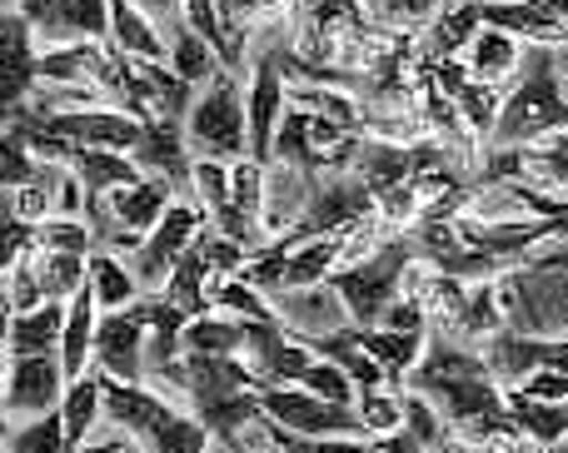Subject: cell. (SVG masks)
I'll list each match as a JSON object with an SVG mask.
<instances>
[{
  "label": "cell",
  "instance_id": "10",
  "mask_svg": "<svg viewBox=\"0 0 568 453\" xmlns=\"http://www.w3.org/2000/svg\"><path fill=\"white\" fill-rule=\"evenodd\" d=\"M10 10H20L45 45L110 40V0H10Z\"/></svg>",
  "mask_w": 568,
  "mask_h": 453
},
{
  "label": "cell",
  "instance_id": "12",
  "mask_svg": "<svg viewBox=\"0 0 568 453\" xmlns=\"http://www.w3.org/2000/svg\"><path fill=\"white\" fill-rule=\"evenodd\" d=\"M65 369H60V354H26L10 359L6 374V419L10 424H26V419L55 414L60 399H65Z\"/></svg>",
  "mask_w": 568,
  "mask_h": 453
},
{
  "label": "cell",
  "instance_id": "34",
  "mask_svg": "<svg viewBox=\"0 0 568 453\" xmlns=\"http://www.w3.org/2000/svg\"><path fill=\"white\" fill-rule=\"evenodd\" d=\"M399 404H404V424L399 429L414 439V444H424V453H439V449L454 444V434L444 429L439 409H434L424 394H414V389H399Z\"/></svg>",
  "mask_w": 568,
  "mask_h": 453
},
{
  "label": "cell",
  "instance_id": "26",
  "mask_svg": "<svg viewBox=\"0 0 568 453\" xmlns=\"http://www.w3.org/2000/svg\"><path fill=\"white\" fill-rule=\"evenodd\" d=\"M95 325H100V309H95V295H90V285H85L65 305V329H60V369H65V379H80L90 369Z\"/></svg>",
  "mask_w": 568,
  "mask_h": 453
},
{
  "label": "cell",
  "instance_id": "29",
  "mask_svg": "<svg viewBox=\"0 0 568 453\" xmlns=\"http://www.w3.org/2000/svg\"><path fill=\"white\" fill-rule=\"evenodd\" d=\"M165 45H170V70H175L180 80H185L190 90H200V85H210V80L225 70V60H220V50L210 45V40H200L195 30L180 20L175 30L165 35Z\"/></svg>",
  "mask_w": 568,
  "mask_h": 453
},
{
  "label": "cell",
  "instance_id": "1",
  "mask_svg": "<svg viewBox=\"0 0 568 453\" xmlns=\"http://www.w3.org/2000/svg\"><path fill=\"white\" fill-rule=\"evenodd\" d=\"M404 389L429 399L439 409L444 429L464 449H494V444H519L524 439L509 414V394L489 374L479 349H464L454 339H429L419 364L404 379Z\"/></svg>",
  "mask_w": 568,
  "mask_h": 453
},
{
  "label": "cell",
  "instance_id": "22",
  "mask_svg": "<svg viewBox=\"0 0 568 453\" xmlns=\"http://www.w3.org/2000/svg\"><path fill=\"white\" fill-rule=\"evenodd\" d=\"M110 50H120L125 60H145V65H170V45L130 0H110Z\"/></svg>",
  "mask_w": 568,
  "mask_h": 453
},
{
  "label": "cell",
  "instance_id": "14",
  "mask_svg": "<svg viewBox=\"0 0 568 453\" xmlns=\"http://www.w3.org/2000/svg\"><path fill=\"white\" fill-rule=\"evenodd\" d=\"M484 364H489V374L499 379L504 389H519L524 379L539 374V369L568 374V334H564V339H534V334H514V329H499V334H489Z\"/></svg>",
  "mask_w": 568,
  "mask_h": 453
},
{
  "label": "cell",
  "instance_id": "8",
  "mask_svg": "<svg viewBox=\"0 0 568 453\" xmlns=\"http://www.w3.org/2000/svg\"><path fill=\"white\" fill-rule=\"evenodd\" d=\"M145 339H150V295L125 309H110L95 325L90 369L120 384H145Z\"/></svg>",
  "mask_w": 568,
  "mask_h": 453
},
{
  "label": "cell",
  "instance_id": "3",
  "mask_svg": "<svg viewBox=\"0 0 568 453\" xmlns=\"http://www.w3.org/2000/svg\"><path fill=\"white\" fill-rule=\"evenodd\" d=\"M568 130V90L559 75V45H524V80L499 100L484 150H519Z\"/></svg>",
  "mask_w": 568,
  "mask_h": 453
},
{
  "label": "cell",
  "instance_id": "32",
  "mask_svg": "<svg viewBox=\"0 0 568 453\" xmlns=\"http://www.w3.org/2000/svg\"><path fill=\"white\" fill-rule=\"evenodd\" d=\"M180 349H185V354H240V349H245V319L210 309V315L190 319V325L180 329Z\"/></svg>",
  "mask_w": 568,
  "mask_h": 453
},
{
  "label": "cell",
  "instance_id": "24",
  "mask_svg": "<svg viewBox=\"0 0 568 453\" xmlns=\"http://www.w3.org/2000/svg\"><path fill=\"white\" fill-rule=\"evenodd\" d=\"M464 70H469L474 80H484V85H499V80H509L514 70H519V60H524V45L509 35V30H494V25H484L479 35L464 45Z\"/></svg>",
  "mask_w": 568,
  "mask_h": 453
},
{
  "label": "cell",
  "instance_id": "7",
  "mask_svg": "<svg viewBox=\"0 0 568 453\" xmlns=\"http://www.w3.org/2000/svg\"><path fill=\"white\" fill-rule=\"evenodd\" d=\"M260 414L275 419L290 434H314V439H369L359 424V409L349 404H329V399L310 394L300 384H260Z\"/></svg>",
  "mask_w": 568,
  "mask_h": 453
},
{
  "label": "cell",
  "instance_id": "48",
  "mask_svg": "<svg viewBox=\"0 0 568 453\" xmlns=\"http://www.w3.org/2000/svg\"><path fill=\"white\" fill-rule=\"evenodd\" d=\"M230 453H270V449H250V444H230Z\"/></svg>",
  "mask_w": 568,
  "mask_h": 453
},
{
  "label": "cell",
  "instance_id": "4",
  "mask_svg": "<svg viewBox=\"0 0 568 453\" xmlns=\"http://www.w3.org/2000/svg\"><path fill=\"white\" fill-rule=\"evenodd\" d=\"M414 265H419V259H414L409 235H379L359 259L334 269L324 285L339 299L344 319H349L354 329H374L384 319V309L404 295V279H409Z\"/></svg>",
  "mask_w": 568,
  "mask_h": 453
},
{
  "label": "cell",
  "instance_id": "50",
  "mask_svg": "<svg viewBox=\"0 0 568 453\" xmlns=\"http://www.w3.org/2000/svg\"><path fill=\"white\" fill-rule=\"evenodd\" d=\"M564 245H568V235H564Z\"/></svg>",
  "mask_w": 568,
  "mask_h": 453
},
{
  "label": "cell",
  "instance_id": "39",
  "mask_svg": "<svg viewBox=\"0 0 568 453\" xmlns=\"http://www.w3.org/2000/svg\"><path fill=\"white\" fill-rule=\"evenodd\" d=\"M300 389H310V394L329 399V404H349V409H354V399H359V389H354V379L344 374L339 364H329V359H320V354H314V364L300 374Z\"/></svg>",
  "mask_w": 568,
  "mask_h": 453
},
{
  "label": "cell",
  "instance_id": "43",
  "mask_svg": "<svg viewBox=\"0 0 568 453\" xmlns=\"http://www.w3.org/2000/svg\"><path fill=\"white\" fill-rule=\"evenodd\" d=\"M130 6L140 10V16L150 20V25L160 30V35H170V30L185 20V10H180V0H130Z\"/></svg>",
  "mask_w": 568,
  "mask_h": 453
},
{
  "label": "cell",
  "instance_id": "33",
  "mask_svg": "<svg viewBox=\"0 0 568 453\" xmlns=\"http://www.w3.org/2000/svg\"><path fill=\"white\" fill-rule=\"evenodd\" d=\"M290 6H294V0H220V25H225V35H230V45H235V55L245 60L250 30L280 25Z\"/></svg>",
  "mask_w": 568,
  "mask_h": 453
},
{
  "label": "cell",
  "instance_id": "19",
  "mask_svg": "<svg viewBox=\"0 0 568 453\" xmlns=\"http://www.w3.org/2000/svg\"><path fill=\"white\" fill-rule=\"evenodd\" d=\"M100 209H105L110 219H115L120 229H130V235H140L145 239L150 229L160 225V215H165L170 205H175V189L165 185V179H155V175H140L135 185H120V189H110L105 199H95ZM90 209V205H85Z\"/></svg>",
  "mask_w": 568,
  "mask_h": 453
},
{
  "label": "cell",
  "instance_id": "49",
  "mask_svg": "<svg viewBox=\"0 0 568 453\" xmlns=\"http://www.w3.org/2000/svg\"><path fill=\"white\" fill-rule=\"evenodd\" d=\"M0 453H6V439H0Z\"/></svg>",
  "mask_w": 568,
  "mask_h": 453
},
{
  "label": "cell",
  "instance_id": "16",
  "mask_svg": "<svg viewBox=\"0 0 568 453\" xmlns=\"http://www.w3.org/2000/svg\"><path fill=\"white\" fill-rule=\"evenodd\" d=\"M140 145L130 150V159L140 165V175H155L165 179L175 195H190V165H195V155H190L185 145V120H170V115H150L140 120Z\"/></svg>",
  "mask_w": 568,
  "mask_h": 453
},
{
  "label": "cell",
  "instance_id": "21",
  "mask_svg": "<svg viewBox=\"0 0 568 453\" xmlns=\"http://www.w3.org/2000/svg\"><path fill=\"white\" fill-rule=\"evenodd\" d=\"M60 329H65V305H36V309H16L6 319V349L10 359L26 354H60Z\"/></svg>",
  "mask_w": 568,
  "mask_h": 453
},
{
  "label": "cell",
  "instance_id": "40",
  "mask_svg": "<svg viewBox=\"0 0 568 453\" xmlns=\"http://www.w3.org/2000/svg\"><path fill=\"white\" fill-rule=\"evenodd\" d=\"M30 245H36V225L16 215L10 195H0V275H10V265H16Z\"/></svg>",
  "mask_w": 568,
  "mask_h": 453
},
{
  "label": "cell",
  "instance_id": "15",
  "mask_svg": "<svg viewBox=\"0 0 568 453\" xmlns=\"http://www.w3.org/2000/svg\"><path fill=\"white\" fill-rule=\"evenodd\" d=\"M284 110H290V85H284V70H280L275 50H265V55L255 60V80H250V90H245L250 159L270 165V155H275V130H280Z\"/></svg>",
  "mask_w": 568,
  "mask_h": 453
},
{
  "label": "cell",
  "instance_id": "42",
  "mask_svg": "<svg viewBox=\"0 0 568 453\" xmlns=\"http://www.w3.org/2000/svg\"><path fill=\"white\" fill-rule=\"evenodd\" d=\"M434 6H439V0H364V10L374 16V25H384V30L414 25V20H424Z\"/></svg>",
  "mask_w": 568,
  "mask_h": 453
},
{
  "label": "cell",
  "instance_id": "45",
  "mask_svg": "<svg viewBox=\"0 0 568 453\" xmlns=\"http://www.w3.org/2000/svg\"><path fill=\"white\" fill-rule=\"evenodd\" d=\"M369 453H424V444H414L404 429H394V434H379L369 439Z\"/></svg>",
  "mask_w": 568,
  "mask_h": 453
},
{
  "label": "cell",
  "instance_id": "36",
  "mask_svg": "<svg viewBox=\"0 0 568 453\" xmlns=\"http://www.w3.org/2000/svg\"><path fill=\"white\" fill-rule=\"evenodd\" d=\"M215 309L220 315H235V319H255V325H275V309L265 305V295H260V289H250L245 279H220L215 285Z\"/></svg>",
  "mask_w": 568,
  "mask_h": 453
},
{
  "label": "cell",
  "instance_id": "51",
  "mask_svg": "<svg viewBox=\"0 0 568 453\" xmlns=\"http://www.w3.org/2000/svg\"><path fill=\"white\" fill-rule=\"evenodd\" d=\"M0 10H6V6H0Z\"/></svg>",
  "mask_w": 568,
  "mask_h": 453
},
{
  "label": "cell",
  "instance_id": "35",
  "mask_svg": "<svg viewBox=\"0 0 568 453\" xmlns=\"http://www.w3.org/2000/svg\"><path fill=\"white\" fill-rule=\"evenodd\" d=\"M6 453H70L65 449V424H60V409H55V414L26 419V424H10Z\"/></svg>",
  "mask_w": 568,
  "mask_h": 453
},
{
  "label": "cell",
  "instance_id": "46",
  "mask_svg": "<svg viewBox=\"0 0 568 453\" xmlns=\"http://www.w3.org/2000/svg\"><path fill=\"white\" fill-rule=\"evenodd\" d=\"M6 319L0 315V439L10 434V419H6V374H10V349H6Z\"/></svg>",
  "mask_w": 568,
  "mask_h": 453
},
{
  "label": "cell",
  "instance_id": "30",
  "mask_svg": "<svg viewBox=\"0 0 568 453\" xmlns=\"http://www.w3.org/2000/svg\"><path fill=\"white\" fill-rule=\"evenodd\" d=\"M245 439H255L260 449L270 453H369V439H314V434H290V429H280L275 419L260 414L255 424L245 429V434L235 439V444H245Z\"/></svg>",
  "mask_w": 568,
  "mask_h": 453
},
{
  "label": "cell",
  "instance_id": "11",
  "mask_svg": "<svg viewBox=\"0 0 568 453\" xmlns=\"http://www.w3.org/2000/svg\"><path fill=\"white\" fill-rule=\"evenodd\" d=\"M40 90V45L20 10H0V115L30 105Z\"/></svg>",
  "mask_w": 568,
  "mask_h": 453
},
{
  "label": "cell",
  "instance_id": "28",
  "mask_svg": "<svg viewBox=\"0 0 568 453\" xmlns=\"http://www.w3.org/2000/svg\"><path fill=\"white\" fill-rule=\"evenodd\" d=\"M479 30H484V20H479V0H459V6H449L429 30H424L419 55H424V60H459V55H464V45H469V40L479 35Z\"/></svg>",
  "mask_w": 568,
  "mask_h": 453
},
{
  "label": "cell",
  "instance_id": "47",
  "mask_svg": "<svg viewBox=\"0 0 568 453\" xmlns=\"http://www.w3.org/2000/svg\"><path fill=\"white\" fill-rule=\"evenodd\" d=\"M559 75H564V85H568V45H559Z\"/></svg>",
  "mask_w": 568,
  "mask_h": 453
},
{
  "label": "cell",
  "instance_id": "25",
  "mask_svg": "<svg viewBox=\"0 0 568 453\" xmlns=\"http://www.w3.org/2000/svg\"><path fill=\"white\" fill-rule=\"evenodd\" d=\"M504 394H509V414L529 444L554 453L568 439V404L564 399H529V394H519V389H504Z\"/></svg>",
  "mask_w": 568,
  "mask_h": 453
},
{
  "label": "cell",
  "instance_id": "31",
  "mask_svg": "<svg viewBox=\"0 0 568 453\" xmlns=\"http://www.w3.org/2000/svg\"><path fill=\"white\" fill-rule=\"evenodd\" d=\"M519 169L524 179H534L539 189H554V199L568 205V130L549 140H534V145H519Z\"/></svg>",
  "mask_w": 568,
  "mask_h": 453
},
{
  "label": "cell",
  "instance_id": "2",
  "mask_svg": "<svg viewBox=\"0 0 568 453\" xmlns=\"http://www.w3.org/2000/svg\"><path fill=\"white\" fill-rule=\"evenodd\" d=\"M170 389H180L190 414L210 429L215 444H235L260 419V379L240 354H180V364L165 374Z\"/></svg>",
  "mask_w": 568,
  "mask_h": 453
},
{
  "label": "cell",
  "instance_id": "23",
  "mask_svg": "<svg viewBox=\"0 0 568 453\" xmlns=\"http://www.w3.org/2000/svg\"><path fill=\"white\" fill-rule=\"evenodd\" d=\"M85 285H90V295H95L100 315H110V309H125V305H135V299H145V289H140L130 259L125 255H110V249H95V255L85 259Z\"/></svg>",
  "mask_w": 568,
  "mask_h": 453
},
{
  "label": "cell",
  "instance_id": "20",
  "mask_svg": "<svg viewBox=\"0 0 568 453\" xmlns=\"http://www.w3.org/2000/svg\"><path fill=\"white\" fill-rule=\"evenodd\" d=\"M60 424H65V449L80 453L90 444L100 424H105V374L100 369H85L80 379L65 384V399H60Z\"/></svg>",
  "mask_w": 568,
  "mask_h": 453
},
{
  "label": "cell",
  "instance_id": "38",
  "mask_svg": "<svg viewBox=\"0 0 568 453\" xmlns=\"http://www.w3.org/2000/svg\"><path fill=\"white\" fill-rule=\"evenodd\" d=\"M36 245L40 249H60V255H95V229L85 219H40L36 225Z\"/></svg>",
  "mask_w": 568,
  "mask_h": 453
},
{
  "label": "cell",
  "instance_id": "41",
  "mask_svg": "<svg viewBox=\"0 0 568 453\" xmlns=\"http://www.w3.org/2000/svg\"><path fill=\"white\" fill-rule=\"evenodd\" d=\"M374 329H389V334H429V309H424L419 295H399Z\"/></svg>",
  "mask_w": 568,
  "mask_h": 453
},
{
  "label": "cell",
  "instance_id": "52",
  "mask_svg": "<svg viewBox=\"0 0 568 453\" xmlns=\"http://www.w3.org/2000/svg\"><path fill=\"white\" fill-rule=\"evenodd\" d=\"M479 453H484V449H479Z\"/></svg>",
  "mask_w": 568,
  "mask_h": 453
},
{
  "label": "cell",
  "instance_id": "5",
  "mask_svg": "<svg viewBox=\"0 0 568 453\" xmlns=\"http://www.w3.org/2000/svg\"><path fill=\"white\" fill-rule=\"evenodd\" d=\"M105 424L125 429L140 444V453H210L215 439L195 414L165 404L150 384H120L105 379Z\"/></svg>",
  "mask_w": 568,
  "mask_h": 453
},
{
  "label": "cell",
  "instance_id": "27",
  "mask_svg": "<svg viewBox=\"0 0 568 453\" xmlns=\"http://www.w3.org/2000/svg\"><path fill=\"white\" fill-rule=\"evenodd\" d=\"M26 259H30V269H36L40 299H50V305H70V299L85 289V259L90 255H60V249L30 245Z\"/></svg>",
  "mask_w": 568,
  "mask_h": 453
},
{
  "label": "cell",
  "instance_id": "6",
  "mask_svg": "<svg viewBox=\"0 0 568 453\" xmlns=\"http://www.w3.org/2000/svg\"><path fill=\"white\" fill-rule=\"evenodd\" d=\"M185 145L195 159H220V165H235L250 155L245 90H240L235 70H220L210 85L195 90L185 115Z\"/></svg>",
  "mask_w": 568,
  "mask_h": 453
},
{
  "label": "cell",
  "instance_id": "13",
  "mask_svg": "<svg viewBox=\"0 0 568 453\" xmlns=\"http://www.w3.org/2000/svg\"><path fill=\"white\" fill-rule=\"evenodd\" d=\"M240 354L255 369L260 384H300V374L314 364V349L304 344L284 319H275V325L245 319V349H240Z\"/></svg>",
  "mask_w": 568,
  "mask_h": 453
},
{
  "label": "cell",
  "instance_id": "18",
  "mask_svg": "<svg viewBox=\"0 0 568 453\" xmlns=\"http://www.w3.org/2000/svg\"><path fill=\"white\" fill-rule=\"evenodd\" d=\"M424 70H429L434 90L454 105V115L464 120V130L484 145L489 130H494V115H499V90L484 85V80H474L469 70H464V60H424Z\"/></svg>",
  "mask_w": 568,
  "mask_h": 453
},
{
  "label": "cell",
  "instance_id": "44",
  "mask_svg": "<svg viewBox=\"0 0 568 453\" xmlns=\"http://www.w3.org/2000/svg\"><path fill=\"white\" fill-rule=\"evenodd\" d=\"M519 394H529V399H564V404H568V374L539 369V374H529V379L519 384Z\"/></svg>",
  "mask_w": 568,
  "mask_h": 453
},
{
  "label": "cell",
  "instance_id": "17",
  "mask_svg": "<svg viewBox=\"0 0 568 453\" xmlns=\"http://www.w3.org/2000/svg\"><path fill=\"white\" fill-rule=\"evenodd\" d=\"M479 20L509 30L519 45H559L568 35V0H479Z\"/></svg>",
  "mask_w": 568,
  "mask_h": 453
},
{
  "label": "cell",
  "instance_id": "37",
  "mask_svg": "<svg viewBox=\"0 0 568 453\" xmlns=\"http://www.w3.org/2000/svg\"><path fill=\"white\" fill-rule=\"evenodd\" d=\"M354 409H359V424H364V434H369V439L394 434V429L404 424L399 389H364V394L354 399Z\"/></svg>",
  "mask_w": 568,
  "mask_h": 453
},
{
  "label": "cell",
  "instance_id": "9",
  "mask_svg": "<svg viewBox=\"0 0 568 453\" xmlns=\"http://www.w3.org/2000/svg\"><path fill=\"white\" fill-rule=\"evenodd\" d=\"M200 225H205V215H200V209L190 205V199H175V205H170L165 215H160V225L150 229L145 239H140L135 255H125L145 295H160V289H165L170 269H175V265H180V255H185V249L195 245Z\"/></svg>",
  "mask_w": 568,
  "mask_h": 453
}]
</instances>
